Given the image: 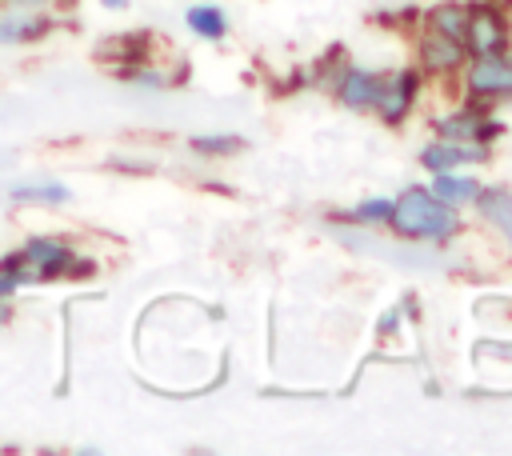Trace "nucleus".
I'll use <instances>...</instances> for the list:
<instances>
[{
	"label": "nucleus",
	"instance_id": "obj_1",
	"mask_svg": "<svg viewBox=\"0 0 512 456\" xmlns=\"http://www.w3.org/2000/svg\"><path fill=\"white\" fill-rule=\"evenodd\" d=\"M388 224L408 240H448L460 228V216H456V204H444L440 196L412 188L400 200H392Z\"/></svg>",
	"mask_w": 512,
	"mask_h": 456
},
{
	"label": "nucleus",
	"instance_id": "obj_2",
	"mask_svg": "<svg viewBox=\"0 0 512 456\" xmlns=\"http://www.w3.org/2000/svg\"><path fill=\"white\" fill-rule=\"evenodd\" d=\"M88 264H80L60 240H32L24 244L20 252H12L4 260V276L12 284H24V280H56L64 272H80Z\"/></svg>",
	"mask_w": 512,
	"mask_h": 456
},
{
	"label": "nucleus",
	"instance_id": "obj_3",
	"mask_svg": "<svg viewBox=\"0 0 512 456\" xmlns=\"http://www.w3.org/2000/svg\"><path fill=\"white\" fill-rule=\"evenodd\" d=\"M464 44L472 48V56H500L508 44V28L504 16L492 8H468V24H464Z\"/></svg>",
	"mask_w": 512,
	"mask_h": 456
},
{
	"label": "nucleus",
	"instance_id": "obj_4",
	"mask_svg": "<svg viewBox=\"0 0 512 456\" xmlns=\"http://www.w3.org/2000/svg\"><path fill=\"white\" fill-rule=\"evenodd\" d=\"M416 84H420V76H416L412 68H404V72H396V76H384L372 108H376L384 120H392V124H396V120H404V116H408V108H412Z\"/></svg>",
	"mask_w": 512,
	"mask_h": 456
},
{
	"label": "nucleus",
	"instance_id": "obj_5",
	"mask_svg": "<svg viewBox=\"0 0 512 456\" xmlns=\"http://www.w3.org/2000/svg\"><path fill=\"white\" fill-rule=\"evenodd\" d=\"M468 88L476 96L512 92V60H504V56H476V64L468 68Z\"/></svg>",
	"mask_w": 512,
	"mask_h": 456
},
{
	"label": "nucleus",
	"instance_id": "obj_6",
	"mask_svg": "<svg viewBox=\"0 0 512 456\" xmlns=\"http://www.w3.org/2000/svg\"><path fill=\"white\" fill-rule=\"evenodd\" d=\"M420 64L432 68V72H452V68H460V64H464V40H452V36L428 28L424 40H420Z\"/></svg>",
	"mask_w": 512,
	"mask_h": 456
},
{
	"label": "nucleus",
	"instance_id": "obj_7",
	"mask_svg": "<svg viewBox=\"0 0 512 456\" xmlns=\"http://www.w3.org/2000/svg\"><path fill=\"white\" fill-rule=\"evenodd\" d=\"M424 168H432V172H448V168H456V164H468V160H484V144L476 140V144H464L460 136H452V140H440V144H432L424 156Z\"/></svg>",
	"mask_w": 512,
	"mask_h": 456
},
{
	"label": "nucleus",
	"instance_id": "obj_8",
	"mask_svg": "<svg viewBox=\"0 0 512 456\" xmlns=\"http://www.w3.org/2000/svg\"><path fill=\"white\" fill-rule=\"evenodd\" d=\"M380 80L376 72H364V68H348L340 76V100L348 108H372L376 104V92H380Z\"/></svg>",
	"mask_w": 512,
	"mask_h": 456
},
{
	"label": "nucleus",
	"instance_id": "obj_9",
	"mask_svg": "<svg viewBox=\"0 0 512 456\" xmlns=\"http://www.w3.org/2000/svg\"><path fill=\"white\" fill-rule=\"evenodd\" d=\"M476 204H480L484 220L496 224L500 236L512 244V192H504V188H480L476 192Z\"/></svg>",
	"mask_w": 512,
	"mask_h": 456
},
{
	"label": "nucleus",
	"instance_id": "obj_10",
	"mask_svg": "<svg viewBox=\"0 0 512 456\" xmlns=\"http://www.w3.org/2000/svg\"><path fill=\"white\" fill-rule=\"evenodd\" d=\"M476 192H480V184L472 176H456L452 168L436 172V180H432V196H440L444 204H468V200H476Z\"/></svg>",
	"mask_w": 512,
	"mask_h": 456
},
{
	"label": "nucleus",
	"instance_id": "obj_11",
	"mask_svg": "<svg viewBox=\"0 0 512 456\" xmlns=\"http://www.w3.org/2000/svg\"><path fill=\"white\" fill-rule=\"evenodd\" d=\"M464 24H468V8L464 4H436L428 12V28L432 32H444L452 40H464Z\"/></svg>",
	"mask_w": 512,
	"mask_h": 456
},
{
	"label": "nucleus",
	"instance_id": "obj_12",
	"mask_svg": "<svg viewBox=\"0 0 512 456\" xmlns=\"http://www.w3.org/2000/svg\"><path fill=\"white\" fill-rule=\"evenodd\" d=\"M48 28H52V20H44V16H8V20H0V40L4 44H12V40H36Z\"/></svg>",
	"mask_w": 512,
	"mask_h": 456
},
{
	"label": "nucleus",
	"instance_id": "obj_13",
	"mask_svg": "<svg viewBox=\"0 0 512 456\" xmlns=\"http://www.w3.org/2000/svg\"><path fill=\"white\" fill-rule=\"evenodd\" d=\"M188 28L200 32V36H208V40H220V36L228 32V20H224L220 8H212V4H196V8H188Z\"/></svg>",
	"mask_w": 512,
	"mask_h": 456
},
{
	"label": "nucleus",
	"instance_id": "obj_14",
	"mask_svg": "<svg viewBox=\"0 0 512 456\" xmlns=\"http://www.w3.org/2000/svg\"><path fill=\"white\" fill-rule=\"evenodd\" d=\"M436 124H440V132H448V136H468V140H484V136L496 132V128H484V120H480L476 112H456V116L436 120Z\"/></svg>",
	"mask_w": 512,
	"mask_h": 456
},
{
	"label": "nucleus",
	"instance_id": "obj_15",
	"mask_svg": "<svg viewBox=\"0 0 512 456\" xmlns=\"http://www.w3.org/2000/svg\"><path fill=\"white\" fill-rule=\"evenodd\" d=\"M12 196H16V200H44V204H64V200H68V188H60V184H36V188H16Z\"/></svg>",
	"mask_w": 512,
	"mask_h": 456
},
{
	"label": "nucleus",
	"instance_id": "obj_16",
	"mask_svg": "<svg viewBox=\"0 0 512 456\" xmlns=\"http://www.w3.org/2000/svg\"><path fill=\"white\" fill-rule=\"evenodd\" d=\"M236 144H240L236 136H196V140H192L196 152H232Z\"/></svg>",
	"mask_w": 512,
	"mask_h": 456
},
{
	"label": "nucleus",
	"instance_id": "obj_17",
	"mask_svg": "<svg viewBox=\"0 0 512 456\" xmlns=\"http://www.w3.org/2000/svg\"><path fill=\"white\" fill-rule=\"evenodd\" d=\"M388 212H392V200H368L352 212V220H388Z\"/></svg>",
	"mask_w": 512,
	"mask_h": 456
},
{
	"label": "nucleus",
	"instance_id": "obj_18",
	"mask_svg": "<svg viewBox=\"0 0 512 456\" xmlns=\"http://www.w3.org/2000/svg\"><path fill=\"white\" fill-rule=\"evenodd\" d=\"M104 4H108V8H120V4H124V0H104Z\"/></svg>",
	"mask_w": 512,
	"mask_h": 456
}]
</instances>
